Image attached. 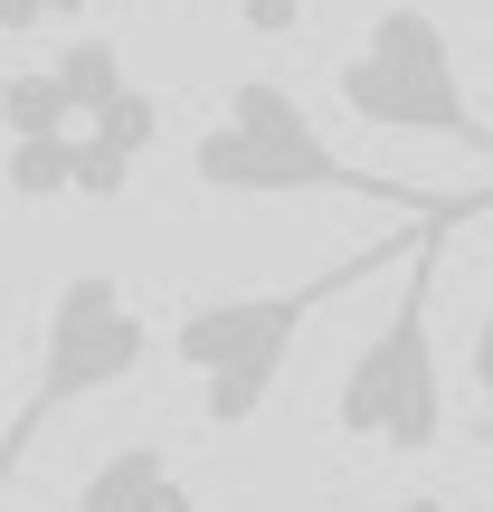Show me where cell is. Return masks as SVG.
<instances>
[{"mask_svg":"<svg viewBox=\"0 0 493 512\" xmlns=\"http://www.w3.org/2000/svg\"><path fill=\"white\" fill-rule=\"evenodd\" d=\"M190 181L219 190V200H370V209H399V219H484L493 209V190L465 200V190H418V181L342 162L285 76H238L228 86L219 124L190 143Z\"/></svg>","mask_w":493,"mask_h":512,"instance_id":"6da1fadb","label":"cell"},{"mask_svg":"<svg viewBox=\"0 0 493 512\" xmlns=\"http://www.w3.org/2000/svg\"><path fill=\"white\" fill-rule=\"evenodd\" d=\"M427 228H456V219H399V238L342 256V266H323V275H294V285H256V294H209V304H190L181 323H171V361L200 380V418H209V427H247L256 408L275 399V380H285V361H294V342H304L313 313H332L342 294L399 275L408 247H418Z\"/></svg>","mask_w":493,"mask_h":512,"instance_id":"7a4b0ae2","label":"cell"},{"mask_svg":"<svg viewBox=\"0 0 493 512\" xmlns=\"http://www.w3.org/2000/svg\"><path fill=\"white\" fill-rule=\"evenodd\" d=\"M456 228H427L399 266V304L380 313L361 351H351L342 389H332V427L380 456H437L446 437V361H437V247Z\"/></svg>","mask_w":493,"mask_h":512,"instance_id":"3957f363","label":"cell"},{"mask_svg":"<svg viewBox=\"0 0 493 512\" xmlns=\"http://www.w3.org/2000/svg\"><path fill=\"white\" fill-rule=\"evenodd\" d=\"M143 361H152V313L133 304V294L114 285L105 266H76L67 285L48 294V332H38V380H29V399L10 408V427H0V494L19 484V465L38 456V437H48L57 418H76L86 399L124 389Z\"/></svg>","mask_w":493,"mask_h":512,"instance_id":"277c9868","label":"cell"},{"mask_svg":"<svg viewBox=\"0 0 493 512\" xmlns=\"http://www.w3.org/2000/svg\"><path fill=\"white\" fill-rule=\"evenodd\" d=\"M332 95H342L351 124L370 133H427V143H456L493 162V124L475 114V95H465V67H456V38H446L437 10H418V0H389L380 19L361 29V48L332 67Z\"/></svg>","mask_w":493,"mask_h":512,"instance_id":"5b68a950","label":"cell"},{"mask_svg":"<svg viewBox=\"0 0 493 512\" xmlns=\"http://www.w3.org/2000/svg\"><path fill=\"white\" fill-rule=\"evenodd\" d=\"M162 143V95L124 86L114 105H95L76 124V200H114V190L143 171V152Z\"/></svg>","mask_w":493,"mask_h":512,"instance_id":"8992f818","label":"cell"},{"mask_svg":"<svg viewBox=\"0 0 493 512\" xmlns=\"http://www.w3.org/2000/svg\"><path fill=\"white\" fill-rule=\"evenodd\" d=\"M67 512H200V494H190V475L162 456V446H105L95 456V475L76 484Z\"/></svg>","mask_w":493,"mask_h":512,"instance_id":"52a82bcc","label":"cell"},{"mask_svg":"<svg viewBox=\"0 0 493 512\" xmlns=\"http://www.w3.org/2000/svg\"><path fill=\"white\" fill-rule=\"evenodd\" d=\"M48 76H57V95H67V114H76V124H86L95 105H114V95L133 86V76H124V48H114V38H67V48L48 57Z\"/></svg>","mask_w":493,"mask_h":512,"instance_id":"ba28073f","label":"cell"},{"mask_svg":"<svg viewBox=\"0 0 493 512\" xmlns=\"http://www.w3.org/2000/svg\"><path fill=\"white\" fill-rule=\"evenodd\" d=\"M0 133H10V143L76 133V114H67V95H57V76H48V67H10V76H0Z\"/></svg>","mask_w":493,"mask_h":512,"instance_id":"9c48e42d","label":"cell"},{"mask_svg":"<svg viewBox=\"0 0 493 512\" xmlns=\"http://www.w3.org/2000/svg\"><path fill=\"white\" fill-rule=\"evenodd\" d=\"M10 190H19V200H57V190H76V133L10 143Z\"/></svg>","mask_w":493,"mask_h":512,"instance_id":"30bf717a","label":"cell"},{"mask_svg":"<svg viewBox=\"0 0 493 512\" xmlns=\"http://www.w3.org/2000/svg\"><path fill=\"white\" fill-rule=\"evenodd\" d=\"M57 19H86V0H0V38H38Z\"/></svg>","mask_w":493,"mask_h":512,"instance_id":"8fae6325","label":"cell"},{"mask_svg":"<svg viewBox=\"0 0 493 512\" xmlns=\"http://www.w3.org/2000/svg\"><path fill=\"white\" fill-rule=\"evenodd\" d=\"M475 389L493 399V313H484V332H475Z\"/></svg>","mask_w":493,"mask_h":512,"instance_id":"7c38bea8","label":"cell"},{"mask_svg":"<svg viewBox=\"0 0 493 512\" xmlns=\"http://www.w3.org/2000/svg\"><path fill=\"white\" fill-rule=\"evenodd\" d=\"M247 10L266 19V29H285V19H294V0H247Z\"/></svg>","mask_w":493,"mask_h":512,"instance_id":"4fadbf2b","label":"cell"},{"mask_svg":"<svg viewBox=\"0 0 493 512\" xmlns=\"http://www.w3.org/2000/svg\"><path fill=\"white\" fill-rule=\"evenodd\" d=\"M389 512H446V503L437 494H408V503H389Z\"/></svg>","mask_w":493,"mask_h":512,"instance_id":"5bb4252c","label":"cell"}]
</instances>
